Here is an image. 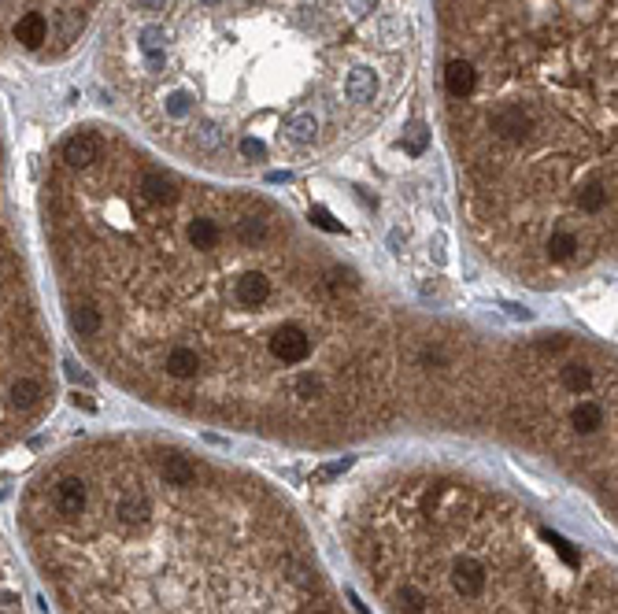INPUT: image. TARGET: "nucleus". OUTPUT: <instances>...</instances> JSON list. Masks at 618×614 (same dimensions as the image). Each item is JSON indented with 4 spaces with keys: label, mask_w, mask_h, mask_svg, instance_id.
Segmentation results:
<instances>
[{
    "label": "nucleus",
    "mask_w": 618,
    "mask_h": 614,
    "mask_svg": "<svg viewBox=\"0 0 618 614\" xmlns=\"http://www.w3.org/2000/svg\"><path fill=\"white\" fill-rule=\"evenodd\" d=\"M19 533L59 614H352L286 496L182 440L63 448Z\"/></svg>",
    "instance_id": "f03ea898"
},
{
    "label": "nucleus",
    "mask_w": 618,
    "mask_h": 614,
    "mask_svg": "<svg viewBox=\"0 0 618 614\" xmlns=\"http://www.w3.org/2000/svg\"><path fill=\"white\" fill-rule=\"evenodd\" d=\"M74 344L148 407L337 448L393 429L500 437L615 515V348L404 300L281 204L200 186L100 130L45 186Z\"/></svg>",
    "instance_id": "f257e3e1"
},
{
    "label": "nucleus",
    "mask_w": 618,
    "mask_h": 614,
    "mask_svg": "<svg viewBox=\"0 0 618 614\" xmlns=\"http://www.w3.org/2000/svg\"><path fill=\"white\" fill-rule=\"evenodd\" d=\"M0 614H27L22 585L15 578V570H11V559L4 555V547H0Z\"/></svg>",
    "instance_id": "0eeeda50"
},
{
    "label": "nucleus",
    "mask_w": 618,
    "mask_h": 614,
    "mask_svg": "<svg viewBox=\"0 0 618 614\" xmlns=\"http://www.w3.org/2000/svg\"><path fill=\"white\" fill-rule=\"evenodd\" d=\"M482 256L530 289L615 263V0H437Z\"/></svg>",
    "instance_id": "7ed1b4c3"
},
{
    "label": "nucleus",
    "mask_w": 618,
    "mask_h": 614,
    "mask_svg": "<svg viewBox=\"0 0 618 614\" xmlns=\"http://www.w3.org/2000/svg\"><path fill=\"white\" fill-rule=\"evenodd\" d=\"M407 0H122L104 63L148 134L252 174L367 134L407 67Z\"/></svg>",
    "instance_id": "20e7f679"
},
{
    "label": "nucleus",
    "mask_w": 618,
    "mask_h": 614,
    "mask_svg": "<svg viewBox=\"0 0 618 614\" xmlns=\"http://www.w3.org/2000/svg\"><path fill=\"white\" fill-rule=\"evenodd\" d=\"M404 145H407V152H411V155H419L422 148H426V126H411Z\"/></svg>",
    "instance_id": "6e6552de"
},
{
    "label": "nucleus",
    "mask_w": 618,
    "mask_h": 614,
    "mask_svg": "<svg viewBox=\"0 0 618 614\" xmlns=\"http://www.w3.org/2000/svg\"><path fill=\"white\" fill-rule=\"evenodd\" d=\"M52 341L4 211H0V448L52 411Z\"/></svg>",
    "instance_id": "423d86ee"
},
{
    "label": "nucleus",
    "mask_w": 618,
    "mask_h": 614,
    "mask_svg": "<svg viewBox=\"0 0 618 614\" xmlns=\"http://www.w3.org/2000/svg\"><path fill=\"white\" fill-rule=\"evenodd\" d=\"M337 529L385 614H615V566L600 552L448 463L363 474Z\"/></svg>",
    "instance_id": "39448f33"
}]
</instances>
